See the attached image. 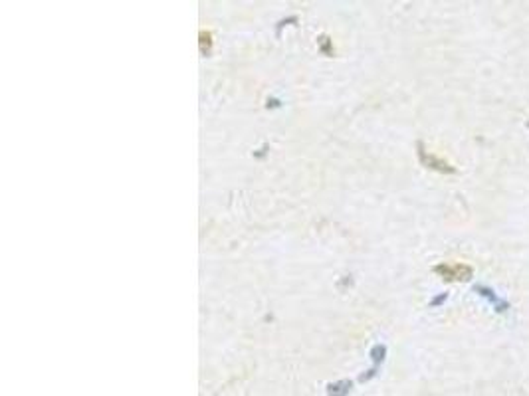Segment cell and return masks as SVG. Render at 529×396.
<instances>
[{
  "instance_id": "1",
  "label": "cell",
  "mask_w": 529,
  "mask_h": 396,
  "mask_svg": "<svg viewBox=\"0 0 529 396\" xmlns=\"http://www.w3.org/2000/svg\"><path fill=\"white\" fill-rule=\"evenodd\" d=\"M436 272L450 281H462V279H470L472 268L464 266V263H452V266H440V268H436Z\"/></svg>"
}]
</instances>
